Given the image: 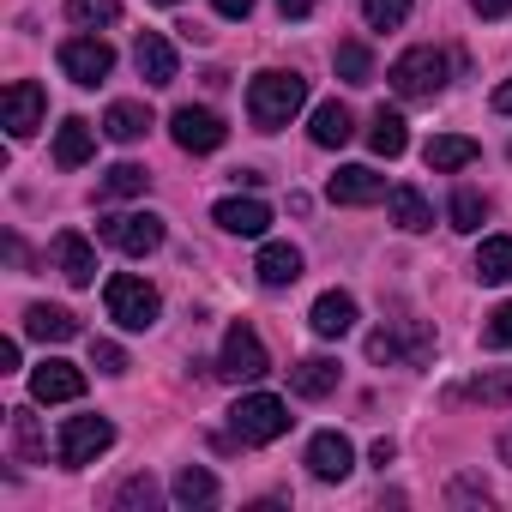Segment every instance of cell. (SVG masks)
Returning <instances> with one entry per match:
<instances>
[{"instance_id": "1f68e13d", "label": "cell", "mask_w": 512, "mask_h": 512, "mask_svg": "<svg viewBox=\"0 0 512 512\" xmlns=\"http://www.w3.org/2000/svg\"><path fill=\"white\" fill-rule=\"evenodd\" d=\"M338 79H344V85H374V55H368V43H338Z\"/></svg>"}, {"instance_id": "8992f818", "label": "cell", "mask_w": 512, "mask_h": 512, "mask_svg": "<svg viewBox=\"0 0 512 512\" xmlns=\"http://www.w3.org/2000/svg\"><path fill=\"white\" fill-rule=\"evenodd\" d=\"M217 374L223 380H266L272 374V356H266V344H260V332H253L247 320H235L229 332H223V356H217Z\"/></svg>"}, {"instance_id": "ab89813d", "label": "cell", "mask_w": 512, "mask_h": 512, "mask_svg": "<svg viewBox=\"0 0 512 512\" xmlns=\"http://www.w3.org/2000/svg\"><path fill=\"white\" fill-rule=\"evenodd\" d=\"M470 7H476V19H506L512 0H470Z\"/></svg>"}, {"instance_id": "2e32d148", "label": "cell", "mask_w": 512, "mask_h": 512, "mask_svg": "<svg viewBox=\"0 0 512 512\" xmlns=\"http://www.w3.org/2000/svg\"><path fill=\"white\" fill-rule=\"evenodd\" d=\"M253 272H260L266 290H290V284L302 278V247H290V241H266V247H260V260H253Z\"/></svg>"}, {"instance_id": "4316f807", "label": "cell", "mask_w": 512, "mask_h": 512, "mask_svg": "<svg viewBox=\"0 0 512 512\" xmlns=\"http://www.w3.org/2000/svg\"><path fill=\"white\" fill-rule=\"evenodd\" d=\"M476 278L482 284H512V235H488L476 247Z\"/></svg>"}, {"instance_id": "44dd1931", "label": "cell", "mask_w": 512, "mask_h": 512, "mask_svg": "<svg viewBox=\"0 0 512 512\" xmlns=\"http://www.w3.org/2000/svg\"><path fill=\"white\" fill-rule=\"evenodd\" d=\"M290 392H296V398H332V392H338V362H332V356L296 362V368H290Z\"/></svg>"}, {"instance_id": "9c48e42d", "label": "cell", "mask_w": 512, "mask_h": 512, "mask_svg": "<svg viewBox=\"0 0 512 512\" xmlns=\"http://www.w3.org/2000/svg\"><path fill=\"white\" fill-rule=\"evenodd\" d=\"M169 139L187 151V157H205V151H217L223 139H229V127H223V115H211V109H175L169 115Z\"/></svg>"}, {"instance_id": "5bb4252c", "label": "cell", "mask_w": 512, "mask_h": 512, "mask_svg": "<svg viewBox=\"0 0 512 512\" xmlns=\"http://www.w3.org/2000/svg\"><path fill=\"white\" fill-rule=\"evenodd\" d=\"M326 199L332 205H380L386 199V175H374L368 163H350L326 181Z\"/></svg>"}, {"instance_id": "ffe728a7", "label": "cell", "mask_w": 512, "mask_h": 512, "mask_svg": "<svg viewBox=\"0 0 512 512\" xmlns=\"http://www.w3.org/2000/svg\"><path fill=\"white\" fill-rule=\"evenodd\" d=\"M25 332H31V338H43V344H73V338H79V320H73L67 308L31 302V308H25Z\"/></svg>"}, {"instance_id": "cb8c5ba5", "label": "cell", "mask_w": 512, "mask_h": 512, "mask_svg": "<svg viewBox=\"0 0 512 512\" xmlns=\"http://www.w3.org/2000/svg\"><path fill=\"white\" fill-rule=\"evenodd\" d=\"M103 133H109L115 145H139V139L151 133V109H145V103H109Z\"/></svg>"}, {"instance_id": "f1b7e54d", "label": "cell", "mask_w": 512, "mask_h": 512, "mask_svg": "<svg viewBox=\"0 0 512 512\" xmlns=\"http://www.w3.org/2000/svg\"><path fill=\"white\" fill-rule=\"evenodd\" d=\"M458 398H476V404H488V410H506L512 404V368H494V374H476Z\"/></svg>"}, {"instance_id": "7402d4cb", "label": "cell", "mask_w": 512, "mask_h": 512, "mask_svg": "<svg viewBox=\"0 0 512 512\" xmlns=\"http://www.w3.org/2000/svg\"><path fill=\"white\" fill-rule=\"evenodd\" d=\"M308 133H314V145H320V151H344V145H350V133H356V121H350V109L332 97V103H320V109H314V127H308Z\"/></svg>"}, {"instance_id": "6da1fadb", "label": "cell", "mask_w": 512, "mask_h": 512, "mask_svg": "<svg viewBox=\"0 0 512 512\" xmlns=\"http://www.w3.org/2000/svg\"><path fill=\"white\" fill-rule=\"evenodd\" d=\"M302 103H308V79L302 73H253V85H247V121L260 127V133H278V127H290L296 115H302Z\"/></svg>"}, {"instance_id": "bcb514c9", "label": "cell", "mask_w": 512, "mask_h": 512, "mask_svg": "<svg viewBox=\"0 0 512 512\" xmlns=\"http://www.w3.org/2000/svg\"><path fill=\"white\" fill-rule=\"evenodd\" d=\"M157 7H181V0H157Z\"/></svg>"}, {"instance_id": "7a4b0ae2", "label": "cell", "mask_w": 512, "mask_h": 512, "mask_svg": "<svg viewBox=\"0 0 512 512\" xmlns=\"http://www.w3.org/2000/svg\"><path fill=\"white\" fill-rule=\"evenodd\" d=\"M103 308H109V320H115L121 332H151V326H157V314H163V296H157L145 278L115 272V278L103 284Z\"/></svg>"}, {"instance_id": "ee69618b", "label": "cell", "mask_w": 512, "mask_h": 512, "mask_svg": "<svg viewBox=\"0 0 512 512\" xmlns=\"http://www.w3.org/2000/svg\"><path fill=\"white\" fill-rule=\"evenodd\" d=\"M494 109H500V115H512V79H506V85L494 91Z\"/></svg>"}, {"instance_id": "60d3db41", "label": "cell", "mask_w": 512, "mask_h": 512, "mask_svg": "<svg viewBox=\"0 0 512 512\" xmlns=\"http://www.w3.org/2000/svg\"><path fill=\"white\" fill-rule=\"evenodd\" d=\"M314 7H320V0H278V13H284V19H308Z\"/></svg>"}, {"instance_id": "4fadbf2b", "label": "cell", "mask_w": 512, "mask_h": 512, "mask_svg": "<svg viewBox=\"0 0 512 512\" xmlns=\"http://www.w3.org/2000/svg\"><path fill=\"white\" fill-rule=\"evenodd\" d=\"M211 223L229 229V235H266V229H272V205L253 199V193H247V199L235 193V199H217V205H211Z\"/></svg>"}, {"instance_id": "f35d334b", "label": "cell", "mask_w": 512, "mask_h": 512, "mask_svg": "<svg viewBox=\"0 0 512 512\" xmlns=\"http://www.w3.org/2000/svg\"><path fill=\"white\" fill-rule=\"evenodd\" d=\"M211 7H217L223 19H247L253 7H260V0H211Z\"/></svg>"}, {"instance_id": "30bf717a", "label": "cell", "mask_w": 512, "mask_h": 512, "mask_svg": "<svg viewBox=\"0 0 512 512\" xmlns=\"http://www.w3.org/2000/svg\"><path fill=\"white\" fill-rule=\"evenodd\" d=\"M43 115H49L43 85H37V79H13L7 97H0V121H7V133H13V139H31V133L43 127Z\"/></svg>"}, {"instance_id": "ba28073f", "label": "cell", "mask_w": 512, "mask_h": 512, "mask_svg": "<svg viewBox=\"0 0 512 512\" xmlns=\"http://www.w3.org/2000/svg\"><path fill=\"white\" fill-rule=\"evenodd\" d=\"M61 73H67L73 85H103V79L115 73V49H109L97 31L67 37V43H61Z\"/></svg>"}, {"instance_id": "e0dca14e", "label": "cell", "mask_w": 512, "mask_h": 512, "mask_svg": "<svg viewBox=\"0 0 512 512\" xmlns=\"http://www.w3.org/2000/svg\"><path fill=\"white\" fill-rule=\"evenodd\" d=\"M133 67H139L145 85H175V49H169V37L139 31V43H133Z\"/></svg>"}, {"instance_id": "d4e9b609", "label": "cell", "mask_w": 512, "mask_h": 512, "mask_svg": "<svg viewBox=\"0 0 512 512\" xmlns=\"http://www.w3.org/2000/svg\"><path fill=\"white\" fill-rule=\"evenodd\" d=\"M422 163H428V169H440V175L470 169V163H476V139H464V133H440V139H428Z\"/></svg>"}, {"instance_id": "f6af8a7d", "label": "cell", "mask_w": 512, "mask_h": 512, "mask_svg": "<svg viewBox=\"0 0 512 512\" xmlns=\"http://www.w3.org/2000/svg\"><path fill=\"white\" fill-rule=\"evenodd\" d=\"M500 464H512V428L500 434Z\"/></svg>"}, {"instance_id": "3957f363", "label": "cell", "mask_w": 512, "mask_h": 512, "mask_svg": "<svg viewBox=\"0 0 512 512\" xmlns=\"http://www.w3.org/2000/svg\"><path fill=\"white\" fill-rule=\"evenodd\" d=\"M229 434H235L241 446H272V440L290 434V404L272 398V392H247V398L229 410Z\"/></svg>"}, {"instance_id": "d6a6232c", "label": "cell", "mask_w": 512, "mask_h": 512, "mask_svg": "<svg viewBox=\"0 0 512 512\" xmlns=\"http://www.w3.org/2000/svg\"><path fill=\"white\" fill-rule=\"evenodd\" d=\"M151 187V175L139 169V163H115L109 175H103V199H133V193H145Z\"/></svg>"}, {"instance_id": "277c9868", "label": "cell", "mask_w": 512, "mask_h": 512, "mask_svg": "<svg viewBox=\"0 0 512 512\" xmlns=\"http://www.w3.org/2000/svg\"><path fill=\"white\" fill-rule=\"evenodd\" d=\"M386 85L404 97V103H434L440 91H446V55L440 49H404L398 61H392V73H386Z\"/></svg>"}, {"instance_id": "7c38bea8", "label": "cell", "mask_w": 512, "mask_h": 512, "mask_svg": "<svg viewBox=\"0 0 512 512\" xmlns=\"http://www.w3.org/2000/svg\"><path fill=\"white\" fill-rule=\"evenodd\" d=\"M302 464H308L314 482H344V476L356 470V446H350L338 428H326V434L308 440V458H302Z\"/></svg>"}, {"instance_id": "f546056e", "label": "cell", "mask_w": 512, "mask_h": 512, "mask_svg": "<svg viewBox=\"0 0 512 512\" xmlns=\"http://www.w3.org/2000/svg\"><path fill=\"white\" fill-rule=\"evenodd\" d=\"M67 19L79 31H109L121 25V0H67Z\"/></svg>"}, {"instance_id": "b9f144b4", "label": "cell", "mask_w": 512, "mask_h": 512, "mask_svg": "<svg viewBox=\"0 0 512 512\" xmlns=\"http://www.w3.org/2000/svg\"><path fill=\"white\" fill-rule=\"evenodd\" d=\"M13 368H19V338L0 344V374H13Z\"/></svg>"}, {"instance_id": "d590c367", "label": "cell", "mask_w": 512, "mask_h": 512, "mask_svg": "<svg viewBox=\"0 0 512 512\" xmlns=\"http://www.w3.org/2000/svg\"><path fill=\"white\" fill-rule=\"evenodd\" d=\"M115 506H121V512H139V506L151 512V506H157V482H151V476H127V482L115 488Z\"/></svg>"}, {"instance_id": "7bdbcfd3", "label": "cell", "mask_w": 512, "mask_h": 512, "mask_svg": "<svg viewBox=\"0 0 512 512\" xmlns=\"http://www.w3.org/2000/svg\"><path fill=\"white\" fill-rule=\"evenodd\" d=\"M458 500H488V482H458Z\"/></svg>"}, {"instance_id": "603a6c76", "label": "cell", "mask_w": 512, "mask_h": 512, "mask_svg": "<svg viewBox=\"0 0 512 512\" xmlns=\"http://www.w3.org/2000/svg\"><path fill=\"white\" fill-rule=\"evenodd\" d=\"M386 211H392V223H398L404 235H422V229H434V205H428L416 187H392V193H386Z\"/></svg>"}, {"instance_id": "52a82bcc", "label": "cell", "mask_w": 512, "mask_h": 512, "mask_svg": "<svg viewBox=\"0 0 512 512\" xmlns=\"http://www.w3.org/2000/svg\"><path fill=\"white\" fill-rule=\"evenodd\" d=\"M109 446H115V422H109V416H67L55 452H61L67 470H85V464H97Z\"/></svg>"}, {"instance_id": "8d00e7d4", "label": "cell", "mask_w": 512, "mask_h": 512, "mask_svg": "<svg viewBox=\"0 0 512 512\" xmlns=\"http://www.w3.org/2000/svg\"><path fill=\"white\" fill-rule=\"evenodd\" d=\"M482 344H488V350H512V302H500V308L488 314V326H482Z\"/></svg>"}, {"instance_id": "d6986e66", "label": "cell", "mask_w": 512, "mask_h": 512, "mask_svg": "<svg viewBox=\"0 0 512 512\" xmlns=\"http://www.w3.org/2000/svg\"><path fill=\"white\" fill-rule=\"evenodd\" d=\"M308 326H314L320 338H344V332L356 326V296H350V290H326V296L314 302Z\"/></svg>"}, {"instance_id": "83f0119b", "label": "cell", "mask_w": 512, "mask_h": 512, "mask_svg": "<svg viewBox=\"0 0 512 512\" xmlns=\"http://www.w3.org/2000/svg\"><path fill=\"white\" fill-rule=\"evenodd\" d=\"M175 500L181 506H217V476L211 470H199V464H187V470H175Z\"/></svg>"}, {"instance_id": "4dcf8cb0", "label": "cell", "mask_w": 512, "mask_h": 512, "mask_svg": "<svg viewBox=\"0 0 512 512\" xmlns=\"http://www.w3.org/2000/svg\"><path fill=\"white\" fill-rule=\"evenodd\" d=\"M13 458L19 464H43V428L31 410H13Z\"/></svg>"}, {"instance_id": "836d02e7", "label": "cell", "mask_w": 512, "mask_h": 512, "mask_svg": "<svg viewBox=\"0 0 512 512\" xmlns=\"http://www.w3.org/2000/svg\"><path fill=\"white\" fill-rule=\"evenodd\" d=\"M446 217H452V229H464V235H476V229H482V217H488V205H482V193H470V187H458V193H452V205H446Z\"/></svg>"}, {"instance_id": "5b68a950", "label": "cell", "mask_w": 512, "mask_h": 512, "mask_svg": "<svg viewBox=\"0 0 512 512\" xmlns=\"http://www.w3.org/2000/svg\"><path fill=\"white\" fill-rule=\"evenodd\" d=\"M97 235L115 247V253H127V260H145V253H157L163 247V217L157 211H121V217H103L97 223Z\"/></svg>"}, {"instance_id": "484cf974", "label": "cell", "mask_w": 512, "mask_h": 512, "mask_svg": "<svg viewBox=\"0 0 512 512\" xmlns=\"http://www.w3.org/2000/svg\"><path fill=\"white\" fill-rule=\"evenodd\" d=\"M368 145H374V157H404V151H410V127H404V115H398V109H380L374 127H368Z\"/></svg>"}, {"instance_id": "8fae6325", "label": "cell", "mask_w": 512, "mask_h": 512, "mask_svg": "<svg viewBox=\"0 0 512 512\" xmlns=\"http://www.w3.org/2000/svg\"><path fill=\"white\" fill-rule=\"evenodd\" d=\"M49 260H55V272L73 284V290H85V284H97V247L79 235V229H61L55 241H49Z\"/></svg>"}, {"instance_id": "74e56055", "label": "cell", "mask_w": 512, "mask_h": 512, "mask_svg": "<svg viewBox=\"0 0 512 512\" xmlns=\"http://www.w3.org/2000/svg\"><path fill=\"white\" fill-rule=\"evenodd\" d=\"M91 362H97L103 374H127V350H121V344H109V338H97V344H91Z\"/></svg>"}, {"instance_id": "9a60e30c", "label": "cell", "mask_w": 512, "mask_h": 512, "mask_svg": "<svg viewBox=\"0 0 512 512\" xmlns=\"http://www.w3.org/2000/svg\"><path fill=\"white\" fill-rule=\"evenodd\" d=\"M85 392V374L73 368V362H61V356H49L37 374H31V398L37 404H73Z\"/></svg>"}, {"instance_id": "ac0fdd59", "label": "cell", "mask_w": 512, "mask_h": 512, "mask_svg": "<svg viewBox=\"0 0 512 512\" xmlns=\"http://www.w3.org/2000/svg\"><path fill=\"white\" fill-rule=\"evenodd\" d=\"M91 151H97V127L79 121V115H67V121L55 127V163H61V169H85Z\"/></svg>"}, {"instance_id": "e575fe53", "label": "cell", "mask_w": 512, "mask_h": 512, "mask_svg": "<svg viewBox=\"0 0 512 512\" xmlns=\"http://www.w3.org/2000/svg\"><path fill=\"white\" fill-rule=\"evenodd\" d=\"M410 7L416 0H362V19H368V31H398L410 19Z\"/></svg>"}]
</instances>
